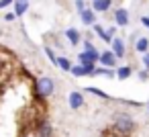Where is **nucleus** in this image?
Instances as JSON below:
<instances>
[{
  "mask_svg": "<svg viewBox=\"0 0 149 137\" xmlns=\"http://www.w3.org/2000/svg\"><path fill=\"white\" fill-rule=\"evenodd\" d=\"M135 131V119L129 113H116L112 117V125H110V133L114 137H131Z\"/></svg>",
  "mask_w": 149,
  "mask_h": 137,
  "instance_id": "f257e3e1",
  "label": "nucleus"
},
{
  "mask_svg": "<svg viewBox=\"0 0 149 137\" xmlns=\"http://www.w3.org/2000/svg\"><path fill=\"white\" fill-rule=\"evenodd\" d=\"M33 90H35V96L37 98H49L53 92H55V80L53 78H49V76H39L37 80H35V86H33Z\"/></svg>",
  "mask_w": 149,
  "mask_h": 137,
  "instance_id": "f03ea898",
  "label": "nucleus"
},
{
  "mask_svg": "<svg viewBox=\"0 0 149 137\" xmlns=\"http://www.w3.org/2000/svg\"><path fill=\"white\" fill-rule=\"evenodd\" d=\"M98 55H100L98 49H84L82 53H78V62H80V66H96Z\"/></svg>",
  "mask_w": 149,
  "mask_h": 137,
  "instance_id": "7ed1b4c3",
  "label": "nucleus"
},
{
  "mask_svg": "<svg viewBox=\"0 0 149 137\" xmlns=\"http://www.w3.org/2000/svg\"><path fill=\"white\" fill-rule=\"evenodd\" d=\"M35 135L37 137H53V125L47 119H39L35 123Z\"/></svg>",
  "mask_w": 149,
  "mask_h": 137,
  "instance_id": "20e7f679",
  "label": "nucleus"
},
{
  "mask_svg": "<svg viewBox=\"0 0 149 137\" xmlns=\"http://www.w3.org/2000/svg\"><path fill=\"white\" fill-rule=\"evenodd\" d=\"M98 64L104 66V68H112V70H114V66H116V57H114V53H112L110 49H106V51H102V53L98 55Z\"/></svg>",
  "mask_w": 149,
  "mask_h": 137,
  "instance_id": "39448f33",
  "label": "nucleus"
},
{
  "mask_svg": "<svg viewBox=\"0 0 149 137\" xmlns=\"http://www.w3.org/2000/svg\"><path fill=\"white\" fill-rule=\"evenodd\" d=\"M110 45H112V53H114V57L116 59H120V57H125V53H127V47H125V41L120 39V37H114L112 41H110Z\"/></svg>",
  "mask_w": 149,
  "mask_h": 137,
  "instance_id": "423d86ee",
  "label": "nucleus"
},
{
  "mask_svg": "<svg viewBox=\"0 0 149 137\" xmlns=\"http://www.w3.org/2000/svg\"><path fill=\"white\" fill-rule=\"evenodd\" d=\"M94 68H96V66H80V64H78V66H72L70 72H72L76 78H84V76H92V74H94Z\"/></svg>",
  "mask_w": 149,
  "mask_h": 137,
  "instance_id": "0eeeda50",
  "label": "nucleus"
},
{
  "mask_svg": "<svg viewBox=\"0 0 149 137\" xmlns=\"http://www.w3.org/2000/svg\"><path fill=\"white\" fill-rule=\"evenodd\" d=\"M29 6H31V0H15L13 2V13H15V17H23V15H27V10H29Z\"/></svg>",
  "mask_w": 149,
  "mask_h": 137,
  "instance_id": "6e6552de",
  "label": "nucleus"
},
{
  "mask_svg": "<svg viewBox=\"0 0 149 137\" xmlns=\"http://www.w3.org/2000/svg\"><path fill=\"white\" fill-rule=\"evenodd\" d=\"M68 102H70L72 108H82L84 106V94L78 92V90H72L70 96H68Z\"/></svg>",
  "mask_w": 149,
  "mask_h": 137,
  "instance_id": "1a4fd4ad",
  "label": "nucleus"
},
{
  "mask_svg": "<svg viewBox=\"0 0 149 137\" xmlns=\"http://www.w3.org/2000/svg\"><path fill=\"white\" fill-rule=\"evenodd\" d=\"M114 23H116V27H127L129 25V13H127V8H116L114 10Z\"/></svg>",
  "mask_w": 149,
  "mask_h": 137,
  "instance_id": "9d476101",
  "label": "nucleus"
},
{
  "mask_svg": "<svg viewBox=\"0 0 149 137\" xmlns=\"http://www.w3.org/2000/svg\"><path fill=\"white\" fill-rule=\"evenodd\" d=\"M80 19H82V23H84L86 27H92V25L96 23V13H94L92 8H84V10L80 13Z\"/></svg>",
  "mask_w": 149,
  "mask_h": 137,
  "instance_id": "9b49d317",
  "label": "nucleus"
},
{
  "mask_svg": "<svg viewBox=\"0 0 149 137\" xmlns=\"http://www.w3.org/2000/svg\"><path fill=\"white\" fill-rule=\"evenodd\" d=\"M112 6V0H92V10L94 13H106Z\"/></svg>",
  "mask_w": 149,
  "mask_h": 137,
  "instance_id": "f8f14e48",
  "label": "nucleus"
},
{
  "mask_svg": "<svg viewBox=\"0 0 149 137\" xmlns=\"http://www.w3.org/2000/svg\"><path fill=\"white\" fill-rule=\"evenodd\" d=\"M65 39H68L72 45H78V43L82 41V35H80L78 29H65Z\"/></svg>",
  "mask_w": 149,
  "mask_h": 137,
  "instance_id": "ddd939ff",
  "label": "nucleus"
},
{
  "mask_svg": "<svg viewBox=\"0 0 149 137\" xmlns=\"http://www.w3.org/2000/svg\"><path fill=\"white\" fill-rule=\"evenodd\" d=\"M131 74H133L131 66H120L114 70V78H118V80H127V78H131Z\"/></svg>",
  "mask_w": 149,
  "mask_h": 137,
  "instance_id": "4468645a",
  "label": "nucleus"
},
{
  "mask_svg": "<svg viewBox=\"0 0 149 137\" xmlns=\"http://www.w3.org/2000/svg\"><path fill=\"white\" fill-rule=\"evenodd\" d=\"M135 51L137 53H147L149 51V39L147 37H139L135 41Z\"/></svg>",
  "mask_w": 149,
  "mask_h": 137,
  "instance_id": "2eb2a0df",
  "label": "nucleus"
},
{
  "mask_svg": "<svg viewBox=\"0 0 149 137\" xmlns=\"http://www.w3.org/2000/svg\"><path fill=\"white\" fill-rule=\"evenodd\" d=\"M55 66H57L59 70H63V72H70L74 64H72L70 57H65V55H57V64H55Z\"/></svg>",
  "mask_w": 149,
  "mask_h": 137,
  "instance_id": "dca6fc26",
  "label": "nucleus"
},
{
  "mask_svg": "<svg viewBox=\"0 0 149 137\" xmlns=\"http://www.w3.org/2000/svg\"><path fill=\"white\" fill-rule=\"evenodd\" d=\"M92 76H104V78H114V70L112 68H104V66H96Z\"/></svg>",
  "mask_w": 149,
  "mask_h": 137,
  "instance_id": "f3484780",
  "label": "nucleus"
},
{
  "mask_svg": "<svg viewBox=\"0 0 149 137\" xmlns=\"http://www.w3.org/2000/svg\"><path fill=\"white\" fill-rule=\"evenodd\" d=\"M84 90H88V94H94V96H98V98H108V94L104 92V90H100V88H96V86H88V88H84Z\"/></svg>",
  "mask_w": 149,
  "mask_h": 137,
  "instance_id": "a211bd4d",
  "label": "nucleus"
},
{
  "mask_svg": "<svg viewBox=\"0 0 149 137\" xmlns=\"http://www.w3.org/2000/svg\"><path fill=\"white\" fill-rule=\"evenodd\" d=\"M45 55H47V57H49V62H51V64H53V66H55V64H57V55H55V51H53V49H51V47H49V45H45Z\"/></svg>",
  "mask_w": 149,
  "mask_h": 137,
  "instance_id": "6ab92c4d",
  "label": "nucleus"
},
{
  "mask_svg": "<svg viewBox=\"0 0 149 137\" xmlns=\"http://www.w3.org/2000/svg\"><path fill=\"white\" fill-rule=\"evenodd\" d=\"M139 80H141V82H145V80H149V70H145V68H143V70L139 72Z\"/></svg>",
  "mask_w": 149,
  "mask_h": 137,
  "instance_id": "aec40b11",
  "label": "nucleus"
},
{
  "mask_svg": "<svg viewBox=\"0 0 149 137\" xmlns=\"http://www.w3.org/2000/svg\"><path fill=\"white\" fill-rule=\"evenodd\" d=\"M84 8H86V0H76V10L82 13Z\"/></svg>",
  "mask_w": 149,
  "mask_h": 137,
  "instance_id": "412c9836",
  "label": "nucleus"
},
{
  "mask_svg": "<svg viewBox=\"0 0 149 137\" xmlns=\"http://www.w3.org/2000/svg\"><path fill=\"white\" fill-rule=\"evenodd\" d=\"M141 62H143V68H145V70H149V51H147V53H143Z\"/></svg>",
  "mask_w": 149,
  "mask_h": 137,
  "instance_id": "4be33fe9",
  "label": "nucleus"
},
{
  "mask_svg": "<svg viewBox=\"0 0 149 137\" xmlns=\"http://www.w3.org/2000/svg\"><path fill=\"white\" fill-rule=\"evenodd\" d=\"M13 2H15V0H0V10H2V8H8V6H13Z\"/></svg>",
  "mask_w": 149,
  "mask_h": 137,
  "instance_id": "5701e85b",
  "label": "nucleus"
},
{
  "mask_svg": "<svg viewBox=\"0 0 149 137\" xmlns=\"http://www.w3.org/2000/svg\"><path fill=\"white\" fill-rule=\"evenodd\" d=\"M82 43H84V49H96V47H94V43H92L90 39H86V41H82Z\"/></svg>",
  "mask_w": 149,
  "mask_h": 137,
  "instance_id": "b1692460",
  "label": "nucleus"
},
{
  "mask_svg": "<svg viewBox=\"0 0 149 137\" xmlns=\"http://www.w3.org/2000/svg\"><path fill=\"white\" fill-rule=\"evenodd\" d=\"M15 19H17L15 13H6V15H4V21H6V23H10V21H15Z\"/></svg>",
  "mask_w": 149,
  "mask_h": 137,
  "instance_id": "393cba45",
  "label": "nucleus"
},
{
  "mask_svg": "<svg viewBox=\"0 0 149 137\" xmlns=\"http://www.w3.org/2000/svg\"><path fill=\"white\" fill-rule=\"evenodd\" d=\"M141 25H145V27L149 29V17H143V19H141Z\"/></svg>",
  "mask_w": 149,
  "mask_h": 137,
  "instance_id": "a878e982",
  "label": "nucleus"
},
{
  "mask_svg": "<svg viewBox=\"0 0 149 137\" xmlns=\"http://www.w3.org/2000/svg\"><path fill=\"white\" fill-rule=\"evenodd\" d=\"M147 110H149V102H147Z\"/></svg>",
  "mask_w": 149,
  "mask_h": 137,
  "instance_id": "bb28decb",
  "label": "nucleus"
},
{
  "mask_svg": "<svg viewBox=\"0 0 149 137\" xmlns=\"http://www.w3.org/2000/svg\"><path fill=\"white\" fill-rule=\"evenodd\" d=\"M90 2H92V0H90Z\"/></svg>",
  "mask_w": 149,
  "mask_h": 137,
  "instance_id": "cd10ccee",
  "label": "nucleus"
}]
</instances>
